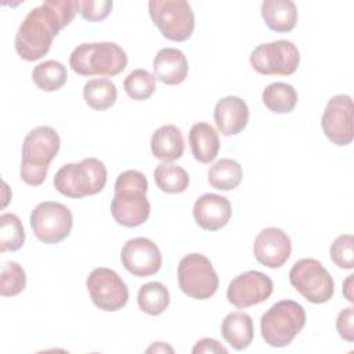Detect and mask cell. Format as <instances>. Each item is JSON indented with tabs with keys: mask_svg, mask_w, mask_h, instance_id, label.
<instances>
[{
	"mask_svg": "<svg viewBox=\"0 0 354 354\" xmlns=\"http://www.w3.org/2000/svg\"><path fill=\"white\" fill-rule=\"evenodd\" d=\"M353 277L354 275H348V278L344 281V288H343V292H344V296L347 297V300L348 301H354V299H353V295H351V283H353Z\"/></svg>",
	"mask_w": 354,
	"mask_h": 354,
	"instance_id": "obj_38",
	"label": "cell"
},
{
	"mask_svg": "<svg viewBox=\"0 0 354 354\" xmlns=\"http://www.w3.org/2000/svg\"><path fill=\"white\" fill-rule=\"evenodd\" d=\"M177 279L181 292L196 300L210 299L218 289L217 272L210 260L201 253H189L180 260Z\"/></svg>",
	"mask_w": 354,
	"mask_h": 354,
	"instance_id": "obj_8",
	"label": "cell"
},
{
	"mask_svg": "<svg viewBox=\"0 0 354 354\" xmlns=\"http://www.w3.org/2000/svg\"><path fill=\"white\" fill-rule=\"evenodd\" d=\"M123 267L136 277H149L162 267V254L156 243L144 236L129 239L120 252Z\"/></svg>",
	"mask_w": 354,
	"mask_h": 354,
	"instance_id": "obj_15",
	"label": "cell"
},
{
	"mask_svg": "<svg viewBox=\"0 0 354 354\" xmlns=\"http://www.w3.org/2000/svg\"><path fill=\"white\" fill-rule=\"evenodd\" d=\"M292 243L286 232L277 227H268L259 232L253 243V254L256 260L268 267L279 268L290 257Z\"/></svg>",
	"mask_w": 354,
	"mask_h": 354,
	"instance_id": "obj_16",
	"label": "cell"
},
{
	"mask_svg": "<svg viewBox=\"0 0 354 354\" xmlns=\"http://www.w3.org/2000/svg\"><path fill=\"white\" fill-rule=\"evenodd\" d=\"M106 184V167L95 158L64 165L54 176V187L64 196L79 199L95 195Z\"/></svg>",
	"mask_w": 354,
	"mask_h": 354,
	"instance_id": "obj_5",
	"label": "cell"
},
{
	"mask_svg": "<svg viewBox=\"0 0 354 354\" xmlns=\"http://www.w3.org/2000/svg\"><path fill=\"white\" fill-rule=\"evenodd\" d=\"M153 180L158 188L167 194L184 192L189 185L188 173L183 167L169 162H163L156 166Z\"/></svg>",
	"mask_w": 354,
	"mask_h": 354,
	"instance_id": "obj_29",
	"label": "cell"
},
{
	"mask_svg": "<svg viewBox=\"0 0 354 354\" xmlns=\"http://www.w3.org/2000/svg\"><path fill=\"white\" fill-rule=\"evenodd\" d=\"M138 307L148 315H160L170 303L167 288L162 282H148L141 285L137 295Z\"/></svg>",
	"mask_w": 354,
	"mask_h": 354,
	"instance_id": "obj_27",
	"label": "cell"
},
{
	"mask_svg": "<svg viewBox=\"0 0 354 354\" xmlns=\"http://www.w3.org/2000/svg\"><path fill=\"white\" fill-rule=\"evenodd\" d=\"M300 54L293 41L277 40L257 46L250 54V65L260 75L289 76L296 72Z\"/></svg>",
	"mask_w": 354,
	"mask_h": 354,
	"instance_id": "obj_10",
	"label": "cell"
},
{
	"mask_svg": "<svg viewBox=\"0 0 354 354\" xmlns=\"http://www.w3.org/2000/svg\"><path fill=\"white\" fill-rule=\"evenodd\" d=\"M153 76L167 86L180 84L188 75V61L178 48L166 47L158 51L152 62Z\"/></svg>",
	"mask_w": 354,
	"mask_h": 354,
	"instance_id": "obj_19",
	"label": "cell"
},
{
	"mask_svg": "<svg viewBox=\"0 0 354 354\" xmlns=\"http://www.w3.org/2000/svg\"><path fill=\"white\" fill-rule=\"evenodd\" d=\"M123 87L131 100L144 101L155 93L156 79L145 69H134L124 79Z\"/></svg>",
	"mask_w": 354,
	"mask_h": 354,
	"instance_id": "obj_31",
	"label": "cell"
},
{
	"mask_svg": "<svg viewBox=\"0 0 354 354\" xmlns=\"http://www.w3.org/2000/svg\"><path fill=\"white\" fill-rule=\"evenodd\" d=\"M69 65L82 76H116L124 71L127 55L112 41L83 43L72 51Z\"/></svg>",
	"mask_w": 354,
	"mask_h": 354,
	"instance_id": "obj_4",
	"label": "cell"
},
{
	"mask_svg": "<svg viewBox=\"0 0 354 354\" xmlns=\"http://www.w3.org/2000/svg\"><path fill=\"white\" fill-rule=\"evenodd\" d=\"M249 108L248 104L236 97L228 95L217 101L214 106V122L223 136H236L248 124Z\"/></svg>",
	"mask_w": 354,
	"mask_h": 354,
	"instance_id": "obj_18",
	"label": "cell"
},
{
	"mask_svg": "<svg viewBox=\"0 0 354 354\" xmlns=\"http://www.w3.org/2000/svg\"><path fill=\"white\" fill-rule=\"evenodd\" d=\"M147 351H148V353H151V351H155V353H159V351H170V353H173V348H171L170 346H167L166 343H163V342H158V343H155L153 346H151Z\"/></svg>",
	"mask_w": 354,
	"mask_h": 354,
	"instance_id": "obj_37",
	"label": "cell"
},
{
	"mask_svg": "<svg viewBox=\"0 0 354 354\" xmlns=\"http://www.w3.org/2000/svg\"><path fill=\"white\" fill-rule=\"evenodd\" d=\"M148 183L138 170H126L115 181V195L111 202V213L115 221L123 227L144 224L151 213L147 199Z\"/></svg>",
	"mask_w": 354,
	"mask_h": 354,
	"instance_id": "obj_2",
	"label": "cell"
},
{
	"mask_svg": "<svg viewBox=\"0 0 354 354\" xmlns=\"http://www.w3.org/2000/svg\"><path fill=\"white\" fill-rule=\"evenodd\" d=\"M26 275L24 268L15 261H7L1 268L0 293L3 297L17 296L25 289Z\"/></svg>",
	"mask_w": 354,
	"mask_h": 354,
	"instance_id": "obj_32",
	"label": "cell"
},
{
	"mask_svg": "<svg viewBox=\"0 0 354 354\" xmlns=\"http://www.w3.org/2000/svg\"><path fill=\"white\" fill-rule=\"evenodd\" d=\"M152 22L163 37L173 41L188 40L195 28L192 8L185 0H151L148 3Z\"/></svg>",
	"mask_w": 354,
	"mask_h": 354,
	"instance_id": "obj_7",
	"label": "cell"
},
{
	"mask_svg": "<svg viewBox=\"0 0 354 354\" xmlns=\"http://www.w3.org/2000/svg\"><path fill=\"white\" fill-rule=\"evenodd\" d=\"M192 353L194 354H207V353H212V354H227V348L220 344L217 340L214 339H210V337H203L201 340L196 342V344L192 347Z\"/></svg>",
	"mask_w": 354,
	"mask_h": 354,
	"instance_id": "obj_36",
	"label": "cell"
},
{
	"mask_svg": "<svg viewBox=\"0 0 354 354\" xmlns=\"http://www.w3.org/2000/svg\"><path fill=\"white\" fill-rule=\"evenodd\" d=\"M32 79L40 90L57 91L66 83L68 72L64 64H61L59 61L48 59L40 62L33 68Z\"/></svg>",
	"mask_w": 354,
	"mask_h": 354,
	"instance_id": "obj_28",
	"label": "cell"
},
{
	"mask_svg": "<svg viewBox=\"0 0 354 354\" xmlns=\"http://www.w3.org/2000/svg\"><path fill=\"white\" fill-rule=\"evenodd\" d=\"M353 243H354V238L351 234H344L337 236L330 249H329V254L332 261L340 267V268H346V270H351L354 266V254H353Z\"/></svg>",
	"mask_w": 354,
	"mask_h": 354,
	"instance_id": "obj_33",
	"label": "cell"
},
{
	"mask_svg": "<svg viewBox=\"0 0 354 354\" xmlns=\"http://www.w3.org/2000/svg\"><path fill=\"white\" fill-rule=\"evenodd\" d=\"M194 218L206 231H217L227 225L231 218V203L225 196L205 194L195 201Z\"/></svg>",
	"mask_w": 354,
	"mask_h": 354,
	"instance_id": "obj_17",
	"label": "cell"
},
{
	"mask_svg": "<svg viewBox=\"0 0 354 354\" xmlns=\"http://www.w3.org/2000/svg\"><path fill=\"white\" fill-rule=\"evenodd\" d=\"M207 180L218 191L235 189L242 181V167L234 159H218L209 167Z\"/></svg>",
	"mask_w": 354,
	"mask_h": 354,
	"instance_id": "obj_24",
	"label": "cell"
},
{
	"mask_svg": "<svg viewBox=\"0 0 354 354\" xmlns=\"http://www.w3.org/2000/svg\"><path fill=\"white\" fill-rule=\"evenodd\" d=\"M274 290L268 275L260 271H246L235 277L227 288V299L236 308H248L266 301Z\"/></svg>",
	"mask_w": 354,
	"mask_h": 354,
	"instance_id": "obj_14",
	"label": "cell"
},
{
	"mask_svg": "<svg viewBox=\"0 0 354 354\" xmlns=\"http://www.w3.org/2000/svg\"><path fill=\"white\" fill-rule=\"evenodd\" d=\"M184 137L174 124H163L151 137V151L156 159L173 162L184 153Z\"/></svg>",
	"mask_w": 354,
	"mask_h": 354,
	"instance_id": "obj_20",
	"label": "cell"
},
{
	"mask_svg": "<svg viewBox=\"0 0 354 354\" xmlns=\"http://www.w3.org/2000/svg\"><path fill=\"white\" fill-rule=\"evenodd\" d=\"M321 126L324 134L339 147L351 144L353 130V100L350 95L337 94L332 97L324 111Z\"/></svg>",
	"mask_w": 354,
	"mask_h": 354,
	"instance_id": "obj_13",
	"label": "cell"
},
{
	"mask_svg": "<svg viewBox=\"0 0 354 354\" xmlns=\"http://www.w3.org/2000/svg\"><path fill=\"white\" fill-rule=\"evenodd\" d=\"M290 285L308 301L326 303L333 296V279L315 259H301L289 271Z\"/></svg>",
	"mask_w": 354,
	"mask_h": 354,
	"instance_id": "obj_9",
	"label": "cell"
},
{
	"mask_svg": "<svg viewBox=\"0 0 354 354\" xmlns=\"http://www.w3.org/2000/svg\"><path fill=\"white\" fill-rule=\"evenodd\" d=\"M336 329L339 336L346 342H354V308L342 310L336 318Z\"/></svg>",
	"mask_w": 354,
	"mask_h": 354,
	"instance_id": "obj_35",
	"label": "cell"
},
{
	"mask_svg": "<svg viewBox=\"0 0 354 354\" xmlns=\"http://www.w3.org/2000/svg\"><path fill=\"white\" fill-rule=\"evenodd\" d=\"M266 25L275 32H290L297 22V7L292 0H266L261 4Z\"/></svg>",
	"mask_w": 354,
	"mask_h": 354,
	"instance_id": "obj_22",
	"label": "cell"
},
{
	"mask_svg": "<svg viewBox=\"0 0 354 354\" xmlns=\"http://www.w3.org/2000/svg\"><path fill=\"white\" fill-rule=\"evenodd\" d=\"M72 225V212L59 202H41L30 213L33 234L39 241L48 245L64 241L71 234Z\"/></svg>",
	"mask_w": 354,
	"mask_h": 354,
	"instance_id": "obj_11",
	"label": "cell"
},
{
	"mask_svg": "<svg viewBox=\"0 0 354 354\" xmlns=\"http://www.w3.org/2000/svg\"><path fill=\"white\" fill-rule=\"evenodd\" d=\"M83 97L94 111H105L115 104L118 90L109 79H91L83 87Z\"/></svg>",
	"mask_w": 354,
	"mask_h": 354,
	"instance_id": "obj_26",
	"label": "cell"
},
{
	"mask_svg": "<svg viewBox=\"0 0 354 354\" xmlns=\"http://www.w3.org/2000/svg\"><path fill=\"white\" fill-rule=\"evenodd\" d=\"M221 335L234 350H245L253 340L252 317L242 311L230 313L221 324Z\"/></svg>",
	"mask_w": 354,
	"mask_h": 354,
	"instance_id": "obj_23",
	"label": "cell"
},
{
	"mask_svg": "<svg viewBox=\"0 0 354 354\" xmlns=\"http://www.w3.org/2000/svg\"><path fill=\"white\" fill-rule=\"evenodd\" d=\"M61 140L50 126H39L30 130L22 144V160L19 174L28 185H41L46 180L50 162L59 151Z\"/></svg>",
	"mask_w": 354,
	"mask_h": 354,
	"instance_id": "obj_3",
	"label": "cell"
},
{
	"mask_svg": "<svg viewBox=\"0 0 354 354\" xmlns=\"http://www.w3.org/2000/svg\"><path fill=\"white\" fill-rule=\"evenodd\" d=\"M86 286L91 301L104 311H118L129 300V288L119 274L106 267L94 268L87 277Z\"/></svg>",
	"mask_w": 354,
	"mask_h": 354,
	"instance_id": "obj_12",
	"label": "cell"
},
{
	"mask_svg": "<svg viewBox=\"0 0 354 354\" xmlns=\"http://www.w3.org/2000/svg\"><path fill=\"white\" fill-rule=\"evenodd\" d=\"M76 6L84 19L97 22L105 19L109 15L113 3L111 0H82L76 1Z\"/></svg>",
	"mask_w": 354,
	"mask_h": 354,
	"instance_id": "obj_34",
	"label": "cell"
},
{
	"mask_svg": "<svg viewBox=\"0 0 354 354\" xmlns=\"http://www.w3.org/2000/svg\"><path fill=\"white\" fill-rule=\"evenodd\" d=\"M77 12L73 0H47L28 12L15 35V50L25 61L43 58L53 39L68 26Z\"/></svg>",
	"mask_w": 354,
	"mask_h": 354,
	"instance_id": "obj_1",
	"label": "cell"
},
{
	"mask_svg": "<svg viewBox=\"0 0 354 354\" xmlns=\"http://www.w3.org/2000/svg\"><path fill=\"white\" fill-rule=\"evenodd\" d=\"M188 142L194 158L201 163H210L218 153L220 140L213 126L205 122L195 123L188 136Z\"/></svg>",
	"mask_w": 354,
	"mask_h": 354,
	"instance_id": "obj_21",
	"label": "cell"
},
{
	"mask_svg": "<svg viewBox=\"0 0 354 354\" xmlns=\"http://www.w3.org/2000/svg\"><path fill=\"white\" fill-rule=\"evenodd\" d=\"M306 325V311L295 300H281L271 306L260 319L264 342L271 347H285Z\"/></svg>",
	"mask_w": 354,
	"mask_h": 354,
	"instance_id": "obj_6",
	"label": "cell"
},
{
	"mask_svg": "<svg viewBox=\"0 0 354 354\" xmlns=\"http://www.w3.org/2000/svg\"><path fill=\"white\" fill-rule=\"evenodd\" d=\"M263 104L274 113H289L297 104V93L293 86L282 82L268 84L261 94Z\"/></svg>",
	"mask_w": 354,
	"mask_h": 354,
	"instance_id": "obj_25",
	"label": "cell"
},
{
	"mask_svg": "<svg viewBox=\"0 0 354 354\" xmlns=\"http://www.w3.org/2000/svg\"><path fill=\"white\" fill-rule=\"evenodd\" d=\"M25 242V231L19 217L14 213L0 216V252H15Z\"/></svg>",
	"mask_w": 354,
	"mask_h": 354,
	"instance_id": "obj_30",
	"label": "cell"
}]
</instances>
